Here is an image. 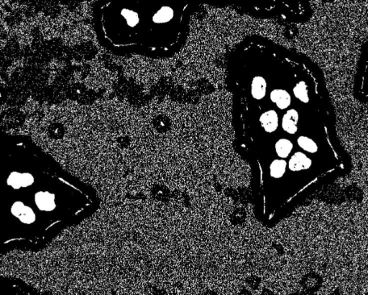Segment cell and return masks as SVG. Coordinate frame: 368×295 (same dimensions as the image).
Segmentation results:
<instances>
[{"label": "cell", "instance_id": "cell-1", "mask_svg": "<svg viewBox=\"0 0 368 295\" xmlns=\"http://www.w3.org/2000/svg\"><path fill=\"white\" fill-rule=\"evenodd\" d=\"M36 206L42 211H52L55 209V195L48 192H38L35 196Z\"/></svg>", "mask_w": 368, "mask_h": 295}, {"label": "cell", "instance_id": "cell-15", "mask_svg": "<svg viewBox=\"0 0 368 295\" xmlns=\"http://www.w3.org/2000/svg\"><path fill=\"white\" fill-rule=\"evenodd\" d=\"M24 204L22 202H16L13 204L12 208H11V212L15 217H19V214L22 212L24 208Z\"/></svg>", "mask_w": 368, "mask_h": 295}, {"label": "cell", "instance_id": "cell-11", "mask_svg": "<svg viewBox=\"0 0 368 295\" xmlns=\"http://www.w3.org/2000/svg\"><path fill=\"white\" fill-rule=\"evenodd\" d=\"M298 144L299 146L309 153H316L318 150L317 144L312 139L306 136H300L298 138Z\"/></svg>", "mask_w": 368, "mask_h": 295}, {"label": "cell", "instance_id": "cell-5", "mask_svg": "<svg viewBox=\"0 0 368 295\" xmlns=\"http://www.w3.org/2000/svg\"><path fill=\"white\" fill-rule=\"evenodd\" d=\"M271 100L281 110L289 108L291 102V95L284 90H273L271 93Z\"/></svg>", "mask_w": 368, "mask_h": 295}, {"label": "cell", "instance_id": "cell-2", "mask_svg": "<svg viewBox=\"0 0 368 295\" xmlns=\"http://www.w3.org/2000/svg\"><path fill=\"white\" fill-rule=\"evenodd\" d=\"M312 165V160L302 152H297L289 160V168L291 171L308 170Z\"/></svg>", "mask_w": 368, "mask_h": 295}, {"label": "cell", "instance_id": "cell-6", "mask_svg": "<svg viewBox=\"0 0 368 295\" xmlns=\"http://www.w3.org/2000/svg\"><path fill=\"white\" fill-rule=\"evenodd\" d=\"M267 83L266 80L262 76H256L253 78L251 85V94L253 98L258 100L263 99L266 94Z\"/></svg>", "mask_w": 368, "mask_h": 295}, {"label": "cell", "instance_id": "cell-8", "mask_svg": "<svg viewBox=\"0 0 368 295\" xmlns=\"http://www.w3.org/2000/svg\"><path fill=\"white\" fill-rule=\"evenodd\" d=\"M293 149V144L288 139H280L276 142V150L278 155L281 158H286L289 156Z\"/></svg>", "mask_w": 368, "mask_h": 295}, {"label": "cell", "instance_id": "cell-9", "mask_svg": "<svg viewBox=\"0 0 368 295\" xmlns=\"http://www.w3.org/2000/svg\"><path fill=\"white\" fill-rule=\"evenodd\" d=\"M294 96L304 103H308L309 96L308 92V86L305 82L302 81L296 85L294 88Z\"/></svg>", "mask_w": 368, "mask_h": 295}, {"label": "cell", "instance_id": "cell-10", "mask_svg": "<svg viewBox=\"0 0 368 295\" xmlns=\"http://www.w3.org/2000/svg\"><path fill=\"white\" fill-rule=\"evenodd\" d=\"M286 160H273L271 164V175L274 178H281L283 176L286 172Z\"/></svg>", "mask_w": 368, "mask_h": 295}, {"label": "cell", "instance_id": "cell-16", "mask_svg": "<svg viewBox=\"0 0 368 295\" xmlns=\"http://www.w3.org/2000/svg\"><path fill=\"white\" fill-rule=\"evenodd\" d=\"M34 182V178L30 174L24 173L22 174V184L23 188L30 186Z\"/></svg>", "mask_w": 368, "mask_h": 295}, {"label": "cell", "instance_id": "cell-3", "mask_svg": "<svg viewBox=\"0 0 368 295\" xmlns=\"http://www.w3.org/2000/svg\"><path fill=\"white\" fill-rule=\"evenodd\" d=\"M262 127L268 132H274L279 126V117L275 110H269L262 114L260 118Z\"/></svg>", "mask_w": 368, "mask_h": 295}, {"label": "cell", "instance_id": "cell-4", "mask_svg": "<svg viewBox=\"0 0 368 295\" xmlns=\"http://www.w3.org/2000/svg\"><path fill=\"white\" fill-rule=\"evenodd\" d=\"M298 121H299V113L296 110H289L283 117V129L289 134H295L298 130Z\"/></svg>", "mask_w": 368, "mask_h": 295}, {"label": "cell", "instance_id": "cell-13", "mask_svg": "<svg viewBox=\"0 0 368 295\" xmlns=\"http://www.w3.org/2000/svg\"><path fill=\"white\" fill-rule=\"evenodd\" d=\"M18 218L21 222L25 224H32L35 220V214L33 210L27 206H24L23 210L19 214Z\"/></svg>", "mask_w": 368, "mask_h": 295}, {"label": "cell", "instance_id": "cell-14", "mask_svg": "<svg viewBox=\"0 0 368 295\" xmlns=\"http://www.w3.org/2000/svg\"><path fill=\"white\" fill-rule=\"evenodd\" d=\"M22 174L18 172H12L8 177L7 184L15 190L22 188Z\"/></svg>", "mask_w": 368, "mask_h": 295}, {"label": "cell", "instance_id": "cell-7", "mask_svg": "<svg viewBox=\"0 0 368 295\" xmlns=\"http://www.w3.org/2000/svg\"><path fill=\"white\" fill-rule=\"evenodd\" d=\"M174 16V10L169 6H163L158 11L153 17V21L155 24H166L173 19Z\"/></svg>", "mask_w": 368, "mask_h": 295}, {"label": "cell", "instance_id": "cell-12", "mask_svg": "<svg viewBox=\"0 0 368 295\" xmlns=\"http://www.w3.org/2000/svg\"><path fill=\"white\" fill-rule=\"evenodd\" d=\"M121 14L125 18L127 24L130 27H135L139 22V16L135 11L128 9H122Z\"/></svg>", "mask_w": 368, "mask_h": 295}]
</instances>
